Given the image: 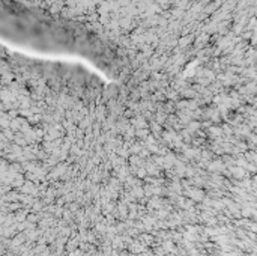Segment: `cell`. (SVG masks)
Segmentation results:
<instances>
[{
	"label": "cell",
	"mask_w": 257,
	"mask_h": 256,
	"mask_svg": "<svg viewBox=\"0 0 257 256\" xmlns=\"http://www.w3.org/2000/svg\"><path fill=\"white\" fill-rule=\"evenodd\" d=\"M3 33L11 41L47 53H68L92 60L107 72L120 68L117 54L84 26L12 2L3 5Z\"/></svg>",
	"instance_id": "cell-1"
}]
</instances>
